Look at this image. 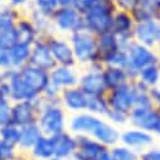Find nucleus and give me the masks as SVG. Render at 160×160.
I'll list each match as a JSON object with an SVG mask.
<instances>
[{
	"instance_id": "obj_13",
	"label": "nucleus",
	"mask_w": 160,
	"mask_h": 160,
	"mask_svg": "<svg viewBox=\"0 0 160 160\" xmlns=\"http://www.w3.org/2000/svg\"><path fill=\"white\" fill-rule=\"evenodd\" d=\"M18 72H19L22 79L24 81V83L28 86V88L35 96H42L43 91L51 82L49 71L39 68L30 63L25 64L22 68H18Z\"/></svg>"
},
{
	"instance_id": "obj_2",
	"label": "nucleus",
	"mask_w": 160,
	"mask_h": 160,
	"mask_svg": "<svg viewBox=\"0 0 160 160\" xmlns=\"http://www.w3.org/2000/svg\"><path fill=\"white\" fill-rule=\"evenodd\" d=\"M77 64L90 66L93 63H102L97 51V37L83 29H79L68 35Z\"/></svg>"
},
{
	"instance_id": "obj_10",
	"label": "nucleus",
	"mask_w": 160,
	"mask_h": 160,
	"mask_svg": "<svg viewBox=\"0 0 160 160\" xmlns=\"http://www.w3.org/2000/svg\"><path fill=\"white\" fill-rule=\"evenodd\" d=\"M135 24H136V22L134 19L131 12L117 9L116 13L113 14L111 30L116 34L121 48H126L134 41Z\"/></svg>"
},
{
	"instance_id": "obj_30",
	"label": "nucleus",
	"mask_w": 160,
	"mask_h": 160,
	"mask_svg": "<svg viewBox=\"0 0 160 160\" xmlns=\"http://www.w3.org/2000/svg\"><path fill=\"white\" fill-rule=\"evenodd\" d=\"M136 81H139L149 90L160 86V64L155 63L141 69L138 74Z\"/></svg>"
},
{
	"instance_id": "obj_42",
	"label": "nucleus",
	"mask_w": 160,
	"mask_h": 160,
	"mask_svg": "<svg viewBox=\"0 0 160 160\" xmlns=\"http://www.w3.org/2000/svg\"><path fill=\"white\" fill-rule=\"evenodd\" d=\"M139 160H160V148L150 146L139 152Z\"/></svg>"
},
{
	"instance_id": "obj_47",
	"label": "nucleus",
	"mask_w": 160,
	"mask_h": 160,
	"mask_svg": "<svg viewBox=\"0 0 160 160\" xmlns=\"http://www.w3.org/2000/svg\"><path fill=\"white\" fill-rule=\"evenodd\" d=\"M59 8H76V0H58Z\"/></svg>"
},
{
	"instance_id": "obj_7",
	"label": "nucleus",
	"mask_w": 160,
	"mask_h": 160,
	"mask_svg": "<svg viewBox=\"0 0 160 160\" xmlns=\"http://www.w3.org/2000/svg\"><path fill=\"white\" fill-rule=\"evenodd\" d=\"M103 121L105 117L87 111L72 113L68 118V130L74 135H88L95 138Z\"/></svg>"
},
{
	"instance_id": "obj_4",
	"label": "nucleus",
	"mask_w": 160,
	"mask_h": 160,
	"mask_svg": "<svg viewBox=\"0 0 160 160\" xmlns=\"http://www.w3.org/2000/svg\"><path fill=\"white\" fill-rule=\"evenodd\" d=\"M125 49L128 51L129 54V67L125 71L130 78V81H135L138 78L139 72L145 67L159 63L156 49L140 44L136 41H132Z\"/></svg>"
},
{
	"instance_id": "obj_19",
	"label": "nucleus",
	"mask_w": 160,
	"mask_h": 160,
	"mask_svg": "<svg viewBox=\"0 0 160 160\" xmlns=\"http://www.w3.org/2000/svg\"><path fill=\"white\" fill-rule=\"evenodd\" d=\"M79 71L77 67H68V66H56L53 69L49 71V79L53 85H56L62 91L69 87L78 86L79 82Z\"/></svg>"
},
{
	"instance_id": "obj_54",
	"label": "nucleus",
	"mask_w": 160,
	"mask_h": 160,
	"mask_svg": "<svg viewBox=\"0 0 160 160\" xmlns=\"http://www.w3.org/2000/svg\"><path fill=\"white\" fill-rule=\"evenodd\" d=\"M158 110H159V111H160V106H159V107H158Z\"/></svg>"
},
{
	"instance_id": "obj_8",
	"label": "nucleus",
	"mask_w": 160,
	"mask_h": 160,
	"mask_svg": "<svg viewBox=\"0 0 160 160\" xmlns=\"http://www.w3.org/2000/svg\"><path fill=\"white\" fill-rule=\"evenodd\" d=\"M54 30L61 34H72L83 29V15L76 8H58L52 15Z\"/></svg>"
},
{
	"instance_id": "obj_31",
	"label": "nucleus",
	"mask_w": 160,
	"mask_h": 160,
	"mask_svg": "<svg viewBox=\"0 0 160 160\" xmlns=\"http://www.w3.org/2000/svg\"><path fill=\"white\" fill-rule=\"evenodd\" d=\"M86 111L105 117L110 111V105L106 95H88Z\"/></svg>"
},
{
	"instance_id": "obj_20",
	"label": "nucleus",
	"mask_w": 160,
	"mask_h": 160,
	"mask_svg": "<svg viewBox=\"0 0 160 160\" xmlns=\"http://www.w3.org/2000/svg\"><path fill=\"white\" fill-rule=\"evenodd\" d=\"M52 138L54 144V155L64 160H72V156L77 149L76 135L72 134L69 130H64Z\"/></svg>"
},
{
	"instance_id": "obj_23",
	"label": "nucleus",
	"mask_w": 160,
	"mask_h": 160,
	"mask_svg": "<svg viewBox=\"0 0 160 160\" xmlns=\"http://www.w3.org/2000/svg\"><path fill=\"white\" fill-rule=\"evenodd\" d=\"M43 132L39 128L38 122L29 124L22 128V134H20V141L18 144V149L22 152L29 154L32 148L37 144V141L42 138Z\"/></svg>"
},
{
	"instance_id": "obj_39",
	"label": "nucleus",
	"mask_w": 160,
	"mask_h": 160,
	"mask_svg": "<svg viewBox=\"0 0 160 160\" xmlns=\"http://www.w3.org/2000/svg\"><path fill=\"white\" fill-rule=\"evenodd\" d=\"M12 101L10 100H3L0 101V128L5 126L10 122L12 117Z\"/></svg>"
},
{
	"instance_id": "obj_48",
	"label": "nucleus",
	"mask_w": 160,
	"mask_h": 160,
	"mask_svg": "<svg viewBox=\"0 0 160 160\" xmlns=\"http://www.w3.org/2000/svg\"><path fill=\"white\" fill-rule=\"evenodd\" d=\"M95 160H112V156H111V151H110V148L103 150Z\"/></svg>"
},
{
	"instance_id": "obj_55",
	"label": "nucleus",
	"mask_w": 160,
	"mask_h": 160,
	"mask_svg": "<svg viewBox=\"0 0 160 160\" xmlns=\"http://www.w3.org/2000/svg\"><path fill=\"white\" fill-rule=\"evenodd\" d=\"M0 7H2V5H0Z\"/></svg>"
},
{
	"instance_id": "obj_52",
	"label": "nucleus",
	"mask_w": 160,
	"mask_h": 160,
	"mask_svg": "<svg viewBox=\"0 0 160 160\" xmlns=\"http://www.w3.org/2000/svg\"><path fill=\"white\" fill-rule=\"evenodd\" d=\"M156 53H158V58H159V64H160V46L156 48Z\"/></svg>"
},
{
	"instance_id": "obj_14",
	"label": "nucleus",
	"mask_w": 160,
	"mask_h": 160,
	"mask_svg": "<svg viewBox=\"0 0 160 160\" xmlns=\"http://www.w3.org/2000/svg\"><path fill=\"white\" fill-rule=\"evenodd\" d=\"M134 41L156 49L160 46V19L136 22L134 28Z\"/></svg>"
},
{
	"instance_id": "obj_25",
	"label": "nucleus",
	"mask_w": 160,
	"mask_h": 160,
	"mask_svg": "<svg viewBox=\"0 0 160 160\" xmlns=\"http://www.w3.org/2000/svg\"><path fill=\"white\" fill-rule=\"evenodd\" d=\"M29 19L33 22V24L35 25V28L38 29L39 32V35L46 38L51 34H54L56 30H54V27H53V22H52V18L41 13V12H38L35 10L34 8H32L29 5V10L25 13Z\"/></svg>"
},
{
	"instance_id": "obj_16",
	"label": "nucleus",
	"mask_w": 160,
	"mask_h": 160,
	"mask_svg": "<svg viewBox=\"0 0 160 160\" xmlns=\"http://www.w3.org/2000/svg\"><path fill=\"white\" fill-rule=\"evenodd\" d=\"M77 149L72 160H95L103 150L108 149L96 139L88 135H76Z\"/></svg>"
},
{
	"instance_id": "obj_15",
	"label": "nucleus",
	"mask_w": 160,
	"mask_h": 160,
	"mask_svg": "<svg viewBox=\"0 0 160 160\" xmlns=\"http://www.w3.org/2000/svg\"><path fill=\"white\" fill-rule=\"evenodd\" d=\"M154 141L155 138L152 132L144 131L132 126L121 131V136H120V144H122L138 152H141L145 149L152 146Z\"/></svg>"
},
{
	"instance_id": "obj_33",
	"label": "nucleus",
	"mask_w": 160,
	"mask_h": 160,
	"mask_svg": "<svg viewBox=\"0 0 160 160\" xmlns=\"http://www.w3.org/2000/svg\"><path fill=\"white\" fill-rule=\"evenodd\" d=\"M112 160H139V152L122 145L117 144L112 148H110Z\"/></svg>"
},
{
	"instance_id": "obj_34",
	"label": "nucleus",
	"mask_w": 160,
	"mask_h": 160,
	"mask_svg": "<svg viewBox=\"0 0 160 160\" xmlns=\"http://www.w3.org/2000/svg\"><path fill=\"white\" fill-rule=\"evenodd\" d=\"M105 66H113V67H120L126 69L129 67V54L125 48H120L112 54H110L105 61Z\"/></svg>"
},
{
	"instance_id": "obj_35",
	"label": "nucleus",
	"mask_w": 160,
	"mask_h": 160,
	"mask_svg": "<svg viewBox=\"0 0 160 160\" xmlns=\"http://www.w3.org/2000/svg\"><path fill=\"white\" fill-rule=\"evenodd\" d=\"M29 5L32 8H34L35 10L41 12V13H43L51 18L57 12V9L59 8L58 0H32Z\"/></svg>"
},
{
	"instance_id": "obj_24",
	"label": "nucleus",
	"mask_w": 160,
	"mask_h": 160,
	"mask_svg": "<svg viewBox=\"0 0 160 160\" xmlns=\"http://www.w3.org/2000/svg\"><path fill=\"white\" fill-rule=\"evenodd\" d=\"M96 37H97V51H98V54H100L102 63L110 54H112L113 52H116L117 49L121 48L116 34L112 30L103 32Z\"/></svg>"
},
{
	"instance_id": "obj_22",
	"label": "nucleus",
	"mask_w": 160,
	"mask_h": 160,
	"mask_svg": "<svg viewBox=\"0 0 160 160\" xmlns=\"http://www.w3.org/2000/svg\"><path fill=\"white\" fill-rule=\"evenodd\" d=\"M15 34H17L18 42H23L30 46L41 38L38 29L35 28V25L25 13L22 15V18L18 20L15 25Z\"/></svg>"
},
{
	"instance_id": "obj_21",
	"label": "nucleus",
	"mask_w": 160,
	"mask_h": 160,
	"mask_svg": "<svg viewBox=\"0 0 160 160\" xmlns=\"http://www.w3.org/2000/svg\"><path fill=\"white\" fill-rule=\"evenodd\" d=\"M131 14L135 22L160 19V0H138Z\"/></svg>"
},
{
	"instance_id": "obj_46",
	"label": "nucleus",
	"mask_w": 160,
	"mask_h": 160,
	"mask_svg": "<svg viewBox=\"0 0 160 160\" xmlns=\"http://www.w3.org/2000/svg\"><path fill=\"white\" fill-rule=\"evenodd\" d=\"M91 3H92V0H76V9L83 13L86 12V9L90 7Z\"/></svg>"
},
{
	"instance_id": "obj_44",
	"label": "nucleus",
	"mask_w": 160,
	"mask_h": 160,
	"mask_svg": "<svg viewBox=\"0 0 160 160\" xmlns=\"http://www.w3.org/2000/svg\"><path fill=\"white\" fill-rule=\"evenodd\" d=\"M150 97H151V101H152L154 106L159 107L160 106V86L150 88Z\"/></svg>"
},
{
	"instance_id": "obj_36",
	"label": "nucleus",
	"mask_w": 160,
	"mask_h": 160,
	"mask_svg": "<svg viewBox=\"0 0 160 160\" xmlns=\"http://www.w3.org/2000/svg\"><path fill=\"white\" fill-rule=\"evenodd\" d=\"M108 121L117 126V128H121L129 124V113L124 112V111H118V110H112L110 108V111L107 112V115L105 116Z\"/></svg>"
},
{
	"instance_id": "obj_11",
	"label": "nucleus",
	"mask_w": 160,
	"mask_h": 160,
	"mask_svg": "<svg viewBox=\"0 0 160 160\" xmlns=\"http://www.w3.org/2000/svg\"><path fill=\"white\" fill-rule=\"evenodd\" d=\"M46 41L48 43L49 51L53 56V59L58 66H68V67H77V62L74 58V53L72 46L68 41V38L51 34L46 37Z\"/></svg>"
},
{
	"instance_id": "obj_32",
	"label": "nucleus",
	"mask_w": 160,
	"mask_h": 160,
	"mask_svg": "<svg viewBox=\"0 0 160 160\" xmlns=\"http://www.w3.org/2000/svg\"><path fill=\"white\" fill-rule=\"evenodd\" d=\"M20 134H22V128L13 122H9L5 126L0 128V139L15 146H18L20 141Z\"/></svg>"
},
{
	"instance_id": "obj_50",
	"label": "nucleus",
	"mask_w": 160,
	"mask_h": 160,
	"mask_svg": "<svg viewBox=\"0 0 160 160\" xmlns=\"http://www.w3.org/2000/svg\"><path fill=\"white\" fill-rule=\"evenodd\" d=\"M154 135H156V136L160 138V121H159V124H158V126H156V129L154 131Z\"/></svg>"
},
{
	"instance_id": "obj_6",
	"label": "nucleus",
	"mask_w": 160,
	"mask_h": 160,
	"mask_svg": "<svg viewBox=\"0 0 160 160\" xmlns=\"http://www.w3.org/2000/svg\"><path fill=\"white\" fill-rule=\"evenodd\" d=\"M103 67V63H93L87 66L79 76V88L87 95H107L108 90L102 73Z\"/></svg>"
},
{
	"instance_id": "obj_1",
	"label": "nucleus",
	"mask_w": 160,
	"mask_h": 160,
	"mask_svg": "<svg viewBox=\"0 0 160 160\" xmlns=\"http://www.w3.org/2000/svg\"><path fill=\"white\" fill-rule=\"evenodd\" d=\"M115 0H92L83 15V28L95 35L111 30L112 18L117 10Z\"/></svg>"
},
{
	"instance_id": "obj_17",
	"label": "nucleus",
	"mask_w": 160,
	"mask_h": 160,
	"mask_svg": "<svg viewBox=\"0 0 160 160\" xmlns=\"http://www.w3.org/2000/svg\"><path fill=\"white\" fill-rule=\"evenodd\" d=\"M29 63L33 66H37L39 68H43L46 71H51L57 66V63L53 59V56L49 51L46 38L41 37L38 41H35L32 44Z\"/></svg>"
},
{
	"instance_id": "obj_53",
	"label": "nucleus",
	"mask_w": 160,
	"mask_h": 160,
	"mask_svg": "<svg viewBox=\"0 0 160 160\" xmlns=\"http://www.w3.org/2000/svg\"><path fill=\"white\" fill-rule=\"evenodd\" d=\"M7 3V0H0V5H3V4H5Z\"/></svg>"
},
{
	"instance_id": "obj_41",
	"label": "nucleus",
	"mask_w": 160,
	"mask_h": 160,
	"mask_svg": "<svg viewBox=\"0 0 160 160\" xmlns=\"http://www.w3.org/2000/svg\"><path fill=\"white\" fill-rule=\"evenodd\" d=\"M17 42H18V39H17L15 29L14 30H8V32H0V46L12 47Z\"/></svg>"
},
{
	"instance_id": "obj_28",
	"label": "nucleus",
	"mask_w": 160,
	"mask_h": 160,
	"mask_svg": "<svg viewBox=\"0 0 160 160\" xmlns=\"http://www.w3.org/2000/svg\"><path fill=\"white\" fill-rule=\"evenodd\" d=\"M29 155L34 160H48L52 156H54L53 138L43 134L42 138L37 141V144L29 151Z\"/></svg>"
},
{
	"instance_id": "obj_38",
	"label": "nucleus",
	"mask_w": 160,
	"mask_h": 160,
	"mask_svg": "<svg viewBox=\"0 0 160 160\" xmlns=\"http://www.w3.org/2000/svg\"><path fill=\"white\" fill-rule=\"evenodd\" d=\"M19 154V149L0 139V160H13Z\"/></svg>"
},
{
	"instance_id": "obj_51",
	"label": "nucleus",
	"mask_w": 160,
	"mask_h": 160,
	"mask_svg": "<svg viewBox=\"0 0 160 160\" xmlns=\"http://www.w3.org/2000/svg\"><path fill=\"white\" fill-rule=\"evenodd\" d=\"M48 160H64V159H62V158H59V156L54 155V156H52V158H51V159H48Z\"/></svg>"
},
{
	"instance_id": "obj_40",
	"label": "nucleus",
	"mask_w": 160,
	"mask_h": 160,
	"mask_svg": "<svg viewBox=\"0 0 160 160\" xmlns=\"http://www.w3.org/2000/svg\"><path fill=\"white\" fill-rule=\"evenodd\" d=\"M12 57H10V47L0 46V71L12 69Z\"/></svg>"
},
{
	"instance_id": "obj_45",
	"label": "nucleus",
	"mask_w": 160,
	"mask_h": 160,
	"mask_svg": "<svg viewBox=\"0 0 160 160\" xmlns=\"http://www.w3.org/2000/svg\"><path fill=\"white\" fill-rule=\"evenodd\" d=\"M30 2H32V0H7V4H9V5L22 10L23 8L28 7L30 4Z\"/></svg>"
},
{
	"instance_id": "obj_49",
	"label": "nucleus",
	"mask_w": 160,
	"mask_h": 160,
	"mask_svg": "<svg viewBox=\"0 0 160 160\" xmlns=\"http://www.w3.org/2000/svg\"><path fill=\"white\" fill-rule=\"evenodd\" d=\"M13 160H34L29 154H27V152H22V151H19V154L13 159Z\"/></svg>"
},
{
	"instance_id": "obj_3",
	"label": "nucleus",
	"mask_w": 160,
	"mask_h": 160,
	"mask_svg": "<svg viewBox=\"0 0 160 160\" xmlns=\"http://www.w3.org/2000/svg\"><path fill=\"white\" fill-rule=\"evenodd\" d=\"M37 122L44 135L54 136L64 130H68L67 111L61 105V102H44Z\"/></svg>"
},
{
	"instance_id": "obj_9",
	"label": "nucleus",
	"mask_w": 160,
	"mask_h": 160,
	"mask_svg": "<svg viewBox=\"0 0 160 160\" xmlns=\"http://www.w3.org/2000/svg\"><path fill=\"white\" fill-rule=\"evenodd\" d=\"M106 97L110 108L130 113V111L135 107V101H136V90L134 81L126 82L122 86L108 91Z\"/></svg>"
},
{
	"instance_id": "obj_26",
	"label": "nucleus",
	"mask_w": 160,
	"mask_h": 160,
	"mask_svg": "<svg viewBox=\"0 0 160 160\" xmlns=\"http://www.w3.org/2000/svg\"><path fill=\"white\" fill-rule=\"evenodd\" d=\"M102 73H103V78H105V82H106L108 91L122 86L126 82H130V78L124 68L113 67V66H105Z\"/></svg>"
},
{
	"instance_id": "obj_29",
	"label": "nucleus",
	"mask_w": 160,
	"mask_h": 160,
	"mask_svg": "<svg viewBox=\"0 0 160 160\" xmlns=\"http://www.w3.org/2000/svg\"><path fill=\"white\" fill-rule=\"evenodd\" d=\"M30 52H32V46L23 43V42H17L10 47V57H12V63L13 68L18 69L24 67L25 64L29 63L30 58Z\"/></svg>"
},
{
	"instance_id": "obj_5",
	"label": "nucleus",
	"mask_w": 160,
	"mask_h": 160,
	"mask_svg": "<svg viewBox=\"0 0 160 160\" xmlns=\"http://www.w3.org/2000/svg\"><path fill=\"white\" fill-rule=\"evenodd\" d=\"M43 98L38 96L33 100L28 101H18L12 103V117L10 122L23 128L29 124H34L38 121V116L43 107Z\"/></svg>"
},
{
	"instance_id": "obj_43",
	"label": "nucleus",
	"mask_w": 160,
	"mask_h": 160,
	"mask_svg": "<svg viewBox=\"0 0 160 160\" xmlns=\"http://www.w3.org/2000/svg\"><path fill=\"white\" fill-rule=\"evenodd\" d=\"M115 3L117 5V8L120 10H126V12H131L134 9V7L136 5L138 0H115Z\"/></svg>"
},
{
	"instance_id": "obj_37",
	"label": "nucleus",
	"mask_w": 160,
	"mask_h": 160,
	"mask_svg": "<svg viewBox=\"0 0 160 160\" xmlns=\"http://www.w3.org/2000/svg\"><path fill=\"white\" fill-rule=\"evenodd\" d=\"M61 93H62V90L58 88L52 82H49V85L46 87V90L42 93V98L44 102H49V103L61 102Z\"/></svg>"
},
{
	"instance_id": "obj_18",
	"label": "nucleus",
	"mask_w": 160,
	"mask_h": 160,
	"mask_svg": "<svg viewBox=\"0 0 160 160\" xmlns=\"http://www.w3.org/2000/svg\"><path fill=\"white\" fill-rule=\"evenodd\" d=\"M88 95L79 88V86L69 87L61 93V105L69 113H78L86 111Z\"/></svg>"
},
{
	"instance_id": "obj_27",
	"label": "nucleus",
	"mask_w": 160,
	"mask_h": 160,
	"mask_svg": "<svg viewBox=\"0 0 160 160\" xmlns=\"http://www.w3.org/2000/svg\"><path fill=\"white\" fill-rule=\"evenodd\" d=\"M23 14V10L17 9L7 3L3 4L0 7V32L14 30L18 20Z\"/></svg>"
},
{
	"instance_id": "obj_12",
	"label": "nucleus",
	"mask_w": 160,
	"mask_h": 160,
	"mask_svg": "<svg viewBox=\"0 0 160 160\" xmlns=\"http://www.w3.org/2000/svg\"><path fill=\"white\" fill-rule=\"evenodd\" d=\"M160 121V111L155 106H135L129 113V124L132 128L152 132Z\"/></svg>"
}]
</instances>
